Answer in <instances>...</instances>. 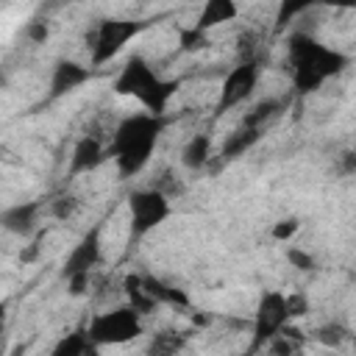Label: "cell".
I'll return each mask as SVG.
<instances>
[{
	"label": "cell",
	"mask_w": 356,
	"mask_h": 356,
	"mask_svg": "<svg viewBox=\"0 0 356 356\" xmlns=\"http://www.w3.org/2000/svg\"><path fill=\"white\" fill-rule=\"evenodd\" d=\"M47 356H100V348H95L86 337V328H75L70 334H64Z\"/></svg>",
	"instance_id": "18"
},
{
	"label": "cell",
	"mask_w": 356,
	"mask_h": 356,
	"mask_svg": "<svg viewBox=\"0 0 356 356\" xmlns=\"http://www.w3.org/2000/svg\"><path fill=\"white\" fill-rule=\"evenodd\" d=\"M309 8H312V3H281V8H278V25H286V19H292L295 14H303Z\"/></svg>",
	"instance_id": "30"
},
{
	"label": "cell",
	"mask_w": 356,
	"mask_h": 356,
	"mask_svg": "<svg viewBox=\"0 0 356 356\" xmlns=\"http://www.w3.org/2000/svg\"><path fill=\"white\" fill-rule=\"evenodd\" d=\"M147 28V22H142V19H103L95 31H92V36H86V42H89V47H92V67H103V64H108L139 31H145Z\"/></svg>",
	"instance_id": "6"
},
{
	"label": "cell",
	"mask_w": 356,
	"mask_h": 356,
	"mask_svg": "<svg viewBox=\"0 0 356 356\" xmlns=\"http://www.w3.org/2000/svg\"><path fill=\"white\" fill-rule=\"evenodd\" d=\"M284 306H286V317L289 323L298 320V317H306L309 314V298L303 292H289L284 295Z\"/></svg>",
	"instance_id": "26"
},
{
	"label": "cell",
	"mask_w": 356,
	"mask_h": 356,
	"mask_svg": "<svg viewBox=\"0 0 356 356\" xmlns=\"http://www.w3.org/2000/svg\"><path fill=\"white\" fill-rule=\"evenodd\" d=\"M164 125V117H153L147 111L128 114L125 120H120L108 145V156L114 159L120 178H134L150 164V156Z\"/></svg>",
	"instance_id": "2"
},
{
	"label": "cell",
	"mask_w": 356,
	"mask_h": 356,
	"mask_svg": "<svg viewBox=\"0 0 356 356\" xmlns=\"http://www.w3.org/2000/svg\"><path fill=\"white\" fill-rule=\"evenodd\" d=\"M267 348H270V356H295L298 353V342L289 339V337H284V334H278L275 339H270Z\"/></svg>",
	"instance_id": "28"
},
{
	"label": "cell",
	"mask_w": 356,
	"mask_h": 356,
	"mask_svg": "<svg viewBox=\"0 0 356 356\" xmlns=\"http://www.w3.org/2000/svg\"><path fill=\"white\" fill-rule=\"evenodd\" d=\"M108 159V150L103 147V142L95 134H86L75 142L72 156H70V175H83V172H95L103 161Z\"/></svg>",
	"instance_id": "12"
},
{
	"label": "cell",
	"mask_w": 356,
	"mask_h": 356,
	"mask_svg": "<svg viewBox=\"0 0 356 356\" xmlns=\"http://www.w3.org/2000/svg\"><path fill=\"white\" fill-rule=\"evenodd\" d=\"M286 261H289L295 270H300V273H312V270H317V259H314L309 250L298 248V245H289V248H286Z\"/></svg>",
	"instance_id": "23"
},
{
	"label": "cell",
	"mask_w": 356,
	"mask_h": 356,
	"mask_svg": "<svg viewBox=\"0 0 356 356\" xmlns=\"http://www.w3.org/2000/svg\"><path fill=\"white\" fill-rule=\"evenodd\" d=\"M239 17V6L234 0H206L197 19H195V28L200 33H209L211 28L222 25V22H231Z\"/></svg>",
	"instance_id": "13"
},
{
	"label": "cell",
	"mask_w": 356,
	"mask_h": 356,
	"mask_svg": "<svg viewBox=\"0 0 356 356\" xmlns=\"http://www.w3.org/2000/svg\"><path fill=\"white\" fill-rule=\"evenodd\" d=\"M259 78H261V67L259 61H239L236 67H231L222 78V86H220V97H217V114H225L228 108L239 106L242 100H248L253 95V89L259 86Z\"/></svg>",
	"instance_id": "8"
},
{
	"label": "cell",
	"mask_w": 356,
	"mask_h": 356,
	"mask_svg": "<svg viewBox=\"0 0 356 356\" xmlns=\"http://www.w3.org/2000/svg\"><path fill=\"white\" fill-rule=\"evenodd\" d=\"M286 108V100L284 97H264V100H259L256 106H250L248 111H245V117H242V128H256V131H264L273 120H278L281 117V111Z\"/></svg>",
	"instance_id": "14"
},
{
	"label": "cell",
	"mask_w": 356,
	"mask_h": 356,
	"mask_svg": "<svg viewBox=\"0 0 356 356\" xmlns=\"http://www.w3.org/2000/svg\"><path fill=\"white\" fill-rule=\"evenodd\" d=\"M178 86H181L178 81L161 78L156 72V67L147 58H142V56H131L120 67V72L114 78V92L120 97L139 100L145 106V111L153 114V117H164L167 103L172 100V95L178 92Z\"/></svg>",
	"instance_id": "3"
},
{
	"label": "cell",
	"mask_w": 356,
	"mask_h": 356,
	"mask_svg": "<svg viewBox=\"0 0 356 356\" xmlns=\"http://www.w3.org/2000/svg\"><path fill=\"white\" fill-rule=\"evenodd\" d=\"M142 317L125 303V306H114L106 312H97L89 325H86V337L95 348H108V345H128L142 334Z\"/></svg>",
	"instance_id": "4"
},
{
	"label": "cell",
	"mask_w": 356,
	"mask_h": 356,
	"mask_svg": "<svg viewBox=\"0 0 356 356\" xmlns=\"http://www.w3.org/2000/svg\"><path fill=\"white\" fill-rule=\"evenodd\" d=\"M203 47H209V33H200L195 25L181 28V50L195 53V50H203Z\"/></svg>",
	"instance_id": "24"
},
{
	"label": "cell",
	"mask_w": 356,
	"mask_h": 356,
	"mask_svg": "<svg viewBox=\"0 0 356 356\" xmlns=\"http://www.w3.org/2000/svg\"><path fill=\"white\" fill-rule=\"evenodd\" d=\"M312 339L320 342V345H325V348H339V345H345V342L350 339V328L331 320V323L317 325V328L312 331Z\"/></svg>",
	"instance_id": "21"
},
{
	"label": "cell",
	"mask_w": 356,
	"mask_h": 356,
	"mask_svg": "<svg viewBox=\"0 0 356 356\" xmlns=\"http://www.w3.org/2000/svg\"><path fill=\"white\" fill-rule=\"evenodd\" d=\"M89 281H92V273H78V275H70L67 278V292L72 298H81L86 289H89Z\"/></svg>",
	"instance_id": "29"
},
{
	"label": "cell",
	"mask_w": 356,
	"mask_h": 356,
	"mask_svg": "<svg viewBox=\"0 0 356 356\" xmlns=\"http://www.w3.org/2000/svg\"><path fill=\"white\" fill-rule=\"evenodd\" d=\"M286 67H289L295 92L312 95L328 78L342 75L350 67V56L317 42L309 33H292L286 42Z\"/></svg>",
	"instance_id": "1"
},
{
	"label": "cell",
	"mask_w": 356,
	"mask_h": 356,
	"mask_svg": "<svg viewBox=\"0 0 356 356\" xmlns=\"http://www.w3.org/2000/svg\"><path fill=\"white\" fill-rule=\"evenodd\" d=\"M39 214H42V203L39 200H22L14 203L8 209L0 211V228H6L8 234H17L22 239L39 234Z\"/></svg>",
	"instance_id": "11"
},
{
	"label": "cell",
	"mask_w": 356,
	"mask_h": 356,
	"mask_svg": "<svg viewBox=\"0 0 356 356\" xmlns=\"http://www.w3.org/2000/svg\"><path fill=\"white\" fill-rule=\"evenodd\" d=\"M295 356H303V353H300V350H298V353H295Z\"/></svg>",
	"instance_id": "34"
},
{
	"label": "cell",
	"mask_w": 356,
	"mask_h": 356,
	"mask_svg": "<svg viewBox=\"0 0 356 356\" xmlns=\"http://www.w3.org/2000/svg\"><path fill=\"white\" fill-rule=\"evenodd\" d=\"M25 39H28L31 44H44V42L50 39V25H47L44 19L28 22V25H25Z\"/></svg>",
	"instance_id": "27"
},
{
	"label": "cell",
	"mask_w": 356,
	"mask_h": 356,
	"mask_svg": "<svg viewBox=\"0 0 356 356\" xmlns=\"http://www.w3.org/2000/svg\"><path fill=\"white\" fill-rule=\"evenodd\" d=\"M186 342H189V334H184L178 328H164V331H156L147 339L145 356H181Z\"/></svg>",
	"instance_id": "16"
},
{
	"label": "cell",
	"mask_w": 356,
	"mask_h": 356,
	"mask_svg": "<svg viewBox=\"0 0 356 356\" xmlns=\"http://www.w3.org/2000/svg\"><path fill=\"white\" fill-rule=\"evenodd\" d=\"M298 231H300V220H298V217H284V220L273 222L270 236H273L275 242H289V239H292Z\"/></svg>",
	"instance_id": "25"
},
{
	"label": "cell",
	"mask_w": 356,
	"mask_h": 356,
	"mask_svg": "<svg viewBox=\"0 0 356 356\" xmlns=\"http://www.w3.org/2000/svg\"><path fill=\"white\" fill-rule=\"evenodd\" d=\"M261 136H264V131H256V128H242V125L234 128L220 145V161H234V159L245 156Z\"/></svg>",
	"instance_id": "15"
},
{
	"label": "cell",
	"mask_w": 356,
	"mask_h": 356,
	"mask_svg": "<svg viewBox=\"0 0 356 356\" xmlns=\"http://www.w3.org/2000/svg\"><path fill=\"white\" fill-rule=\"evenodd\" d=\"M78 209H81V200L75 195H58L56 200H50V214L56 220H70L78 214Z\"/></svg>",
	"instance_id": "22"
},
{
	"label": "cell",
	"mask_w": 356,
	"mask_h": 356,
	"mask_svg": "<svg viewBox=\"0 0 356 356\" xmlns=\"http://www.w3.org/2000/svg\"><path fill=\"white\" fill-rule=\"evenodd\" d=\"M172 214L170 197L156 189H134L128 195V222H131V242H139L150 231H156Z\"/></svg>",
	"instance_id": "5"
},
{
	"label": "cell",
	"mask_w": 356,
	"mask_h": 356,
	"mask_svg": "<svg viewBox=\"0 0 356 356\" xmlns=\"http://www.w3.org/2000/svg\"><path fill=\"white\" fill-rule=\"evenodd\" d=\"M42 236H44V234L39 231L28 245H22V250H19V261H22V264H31V261H36V259H39V250H42V245H39V242H42Z\"/></svg>",
	"instance_id": "32"
},
{
	"label": "cell",
	"mask_w": 356,
	"mask_h": 356,
	"mask_svg": "<svg viewBox=\"0 0 356 356\" xmlns=\"http://www.w3.org/2000/svg\"><path fill=\"white\" fill-rule=\"evenodd\" d=\"M142 284L147 289V295L156 300V306H172V309H189V295L178 286H170L167 281L156 278V275H142Z\"/></svg>",
	"instance_id": "17"
},
{
	"label": "cell",
	"mask_w": 356,
	"mask_h": 356,
	"mask_svg": "<svg viewBox=\"0 0 356 356\" xmlns=\"http://www.w3.org/2000/svg\"><path fill=\"white\" fill-rule=\"evenodd\" d=\"M0 86H6V75L3 72H0Z\"/></svg>",
	"instance_id": "33"
},
{
	"label": "cell",
	"mask_w": 356,
	"mask_h": 356,
	"mask_svg": "<svg viewBox=\"0 0 356 356\" xmlns=\"http://www.w3.org/2000/svg\"><path fill=\"white\" fill-rule=\"evenodd\" d=\"M286 323H289V317H286V306H284V292H278V289L261 292L256 312H253V337H250L248 356H256V350L267 348V342L275 339Z\"/></svg>",
	"instance_id": "7"
},
{
	"label": "cell",
	"mask_w": 356,
	"mask_h": 356,
	"mask_svg": "<svg viewBox=\"0 0 356 356\" xmlns=\"http://www.w3.org/2000/svg\"><path fill=\"white\" fill-rule=\"evenodd\" d=\"M89 78H92V67L89 64H81V61H72V58H58L53 64V72H50V92H47V97L58 100V97L75 92L78 86H83Z\"/></svg>",
	"instance_id": "10"
},
{
	"label": "cell",
	"mask_w": 356,
	"mask_h": 356,
	"mask_svg": "<svg viewBox=\"0 0 356 356\" xmlns=\"http://www.w3.org/2000/svg\"><path fill=\"white\" fill-rule=\"evenodd\" d=\"M100 228H103V225H92V228L78 239V245L67 253V259H64V264H61L64 281H67L70 275H78V273H92V270L100 264V259H103Z\"/></svg>",
	"instance_id": "9"
},
{
	"label": "cell",
	"mask_w": 356,
	"mask_h": 356,
	"mask_svg": "<svg viewBox=\"0 0 356 356\" xmlns=\"http://www.w3.org/2000/svg\"><path fill=\"white\" fill-rule=\"evenodd\" d=\"M211 159V136L209 134H195L184 147H181V164L186 170H200Z\"/></svg>",
	"instance_id": "20"
},
{
	"label": "cell",
	"mask_w": 356,
	"mask_h": 356,
	"mask_svg": "<svg viewBox=\"0 0 356 356\" xmlns=\"http://www.w3.org/2000/svg\"><path fill=\"white\" fill-rule=\"evenodd\" d=\"M122 292H125V298H128V306H131L139 317L156 312V300L147 295V289H145L139 273H128V275L122 278Z\"/></svg>",
	"instance_id": "19"
},
{
	"label": "cell",
	"mask_w": 356,
	"mask_h": 356,
	"mask_svg": "<svg viewBox=\"0 0 356 356\" xmlns=\"http://www.w3.org/2000/svg\"><path fill=\"white\" fill-rule=\"evenodd\" d=\"M256 42V36L250 33V31H245V33H239V39H236V50H239V61H253V44Z\"/></svg>",
	"instance_id": "31"
}]
</instances>
